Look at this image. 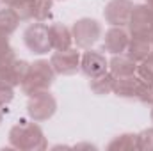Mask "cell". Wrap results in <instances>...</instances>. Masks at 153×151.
Returning <instances> with one entry per match:
<instances>
[{"label":"cell","instance_id":"1","mask_svg":"<svg viewBox=\"0 0 153 151\" xmlns=\"http://www.w3.org/2000/svg\"><path fill=\"white\" fill-rule=\"evenodd\" d=\"M9 144L11 148L20 151H41L48 148L46 137L38 121L20 119L9 130Z\"/></svg>","mask_w":153,"mask_h":151},{"label":"cell","instance_id":"2","mask_svg":"<svg viewBox=\"0 0 153 151\" xmlns=\"http://www.w3.org/2000/svg\"><path fill=\"white\" fill-rule=\"evenodd\" d=\"M53 82H55V71H53L50 61L38 59V61L30 62L29 73H27L23 84L20 87H22L23 94L32 96L36 93H41V91H48Z\"/></svg>","mask_w":153,"mask_h":151},{"label":"cell","instance_id":"3","mask_svg":"<svg viewBox=\"0 0 153 151\" xmlns=\"http://www.w3.org/2000/svg\"><path fill=\"white\" fill-rule=\"evenodd\" d=\"M57 112V100L55 96L48 91H41L36 93L32 96H29V101H27V114L32 121H48L50 117H53V114Z\"/></svg>","mask_w":153,"mask_h":151},{"label":"cell","instance_id":"4","mask_svg":"<svg viewBox=\"0 0 153 151\" xmlns=\"http://www.w3.org/2000/svg\"><path fill=\"white\" fill-rule=\"evenodd\" d=\"M71 34H73V43L76 44V48L85 50V48H91L102 38V25L94 18H80L73 23Z\"/></svg>","mask_w":153,"mask_h":151},{"label":"cell","instance_id":"5","mask_svg":"<svg viewBox=\"0 0 153 151\" xmlns=\"http://www.w3.org/2000/svg\"><path fill=\"white\" fill-rule=\"evenodd\" d=\"M23 43L34 55H45L52 50L50 36H48V25L43 21H34L23 30Z\"/></svg>","mask_w":153,"mask_h":151},{"label":"cell","instance_id":"6","mask_svg":"<svg viewBox=\"0 0 153 151\" xmlns=\"http://www.w3.org/2000/svg\"><path fill=\"white\" fill-rule=\"evenodd\" d=\"M126 27L130 36L153 39V9H150L146 4H135Z\"/></svg>","mask_w":153,"mask_h":151},{"label":"cell","instance_id":"7","mask_svg":"<svg viewBox=\"0 0 153 151\" xmlns=\"http://www.w3.org/2000/svg\"><path fill=\"white\" fill-rule=\"evenodd\" d=\"M80 57H82V53L76 48L55 50L50 57V64H52L55 75L70 76L80 71Z\"/></svg>","mask_w":153,"mask_h":151},{"label":"cell","instance_id":"8","mask_svg":"<svg viewBox=\"0 0 153 151\" xmlns=\"http://www.w3.org/2000/svg\"><path fill=\"white\" fill-rule=\"evenodd\" d=\"M134 5L132 0H109L103 9V18L111 27H126Z\"/></svg>","mask_w":153,"mask_h":151},{"label":"cell","instance_id":"9","mask_svg":"<svg viewBox=\"0 0 153 151\" xmlns=\"http://www.w3.org/2000/svg\"><path fill=\"white\" fill-rule=\"evenodd\" d=\"M80 71L87 76V78L102 75V73L109 71V61L102 53V50L85 48V52L80 57Z\"/></svg>","mask_w":153,"mask_h":151},{"label":"cell","instance_id":"10","mask_svg":"<svg viewBox=\"0 0 153 151\" xmlns=\"http://www.w3.org/2000/svg\"><path fill=\"white\" fill-rule=\"evenodd\" d=\"M29 68H30V62L14 57L13 61H9L5 64H0V80L7 82L13 87H18V85L23 84L25 76L29 73Z\"/></svg>","mask_w":153,"mask_h":151},{"label":"cell","instance_id":"11","mask_svg":"<svg viewBox=\"0 0 153 151\" xmlns=\"http://www.w3.org/2000/svg\"><path fill=\"white\" fill-rule=\"evenodd\" d=\"M128 41H130V32L125 27H111L103 36L102 52H109L112 55L125 53L126 46H128Z\"/></svg>","mask_w":153,"mask_h":151},{"label":"cell","instance_id":"12","mask_svg":"<svg viewBox=\"0 0 153 151\" xmlns=\"http://www.w3.org/2000/svg\"><path fill=\"white\" fill-rule=\"evenodd\" d=\"M141 84H143V78L137 73L126 76H116L112 94L119 96V98H125V100H137Z\"/></svg>","mask_w":153,"mask_h":151},{"label":"cell","instance_id":"13","mask_svg":"<svg viewBox=\"0 0 153 151\" xmlns=\"http://www.w3.org/2000/svg\"><path fill=\"white\" fill-rule=\"evenodd\" d=\"M48 36H50V44L52 50H68L73 44V34L71 29L66 27L64 23H52L48 25Z\"/></svg>","mask_w":153,"mask_h":151},{"label":"cell","instance_id":"14","mask_svg":"<svg viewBox=\"0 0 153 151\" xmlns=\"http://www.w3.org/2000/svg\"><path fill=\"white\" fill-rule=\"evenodd\" d=\"M130 59H134L135 62H141L143 59L150 57L153 53V39L152 38H141V36H130L126 52H125Z\"/></svg>","mask_w":153,"mask_h":151},{"label":"cell","instance_id":"15","mask_svg":"<svg viewBox=\"0 0 153 151\" xmlns=\"http://www.w3.org/2000/svg\"><path fill=\"white\" fill-rule=\"evenodd\" d=\"M109 71L114 76H126V75H135L137 73V62L130 59L126 53H117L112 55L109 61Z\"/></svg>","mask_w":153,"mask_h":151},{"label":"cell","instance_id":"16","mask_svg":"<svg viewBox=\"0 0 153 151\" xmlns=\"http://www.w3.org/2000/svg\"><path fill=\"white\" fill-rule=\"evenodd\" d=\"M114 80H116V76L111 71H105L102 75H96V76H93V78H89V89L96 96L112 94V91H114Z\"/></svg>","mask_w":153,"mask_h":151},{"label":"cell","instance_id":"17","mask_svg":"<svg viewBox=\"0 0 153 151\" xmlns=\"http://www.w3.org/2000/svg\"><path fill=\"white\" fill-rule=\"evenodd\" d=\"M18 25H20V18L16 16V13L9 5H5L4 9H0V34L11 36V34L16 32Z\"/></svg>","mask_w":153,"mask_h":151},{"label":"cell","instance_id":"18","mask_svg":"<svg viewBox=\"0 0 153 151\" xmlns=\"http://www.w3.org/2000/svg\"><path fill=\"white\" fill-rule=\"evenodd\" d=\"M107 150L109 151H132L137 150V133H121L114 137L109 144H107Z\"/></svg>","mask_w":153,"mask_h":151},{"label":"cell","instance_id":"19","mask_svg":"<svg viewBox=\"0 0 153 151\" xmlns=\"http://www.w3.org/2000/svg\"><path fill=\"white\" fill-rule=\"evenodd\" d=\"M34 4H36V0H16L9 7L16 13L20 21H30V20H34Z\"/></svg>","mask_w":153,"mask_h":151},{"label":"cell","instance_id":"20","mask_svg":"<svg viewBox=\"0 0 153 151\" xmlns=\"http://www.w3.org/2000/svg\"><path fill=\"white\" fill-rule=\"evenodd\" d=\"M53 0H36L34 4V21H46L52 16Z\"/></svg>","mask_w":153,"mask_h":151},{"label":"cell","instance_id":"21","mask_svg":"<svg viewBox=\"0 0 153 151\" xmlns=\"http://www.w3.org/2000/svg\"><path fill=\"white\" fill-rule=\"evenodd\" d=\"M137 150L153 151V128H144L137 133Z\"/></svg>","mask_w":153,"mask_h":151},{"label":"cell","instance_id":"22","mask_svg":"<svg viewBox=\"0 0 153 151\" xmlns=\"http://www.w3.org/2000/svg\"><path fill=\"white\" fill-rule=\"evenodd\" d=\"M14 57H16L14 55V48L9 43V36L0 34V64H5V62L13 61Z\"/></svg>","mask_w":153,"mask_h":151},{"label":"cell","instance_id":"23","mask_svg":"<svg viewBox=\"0 0 153 151\" xmlns=\"http://www.w3.org/2000/svg\"><path fill=\"white\" fill-rule=\"evenodd\" d=\"M137 75L146 82H153V53L137 62Z\"/></svg>","mask_w":153,"mask_h":151},{"label":"cell","instance_id":"24","mask_svg":"<svg viewBox=\"0 0 153 151\" xmlns=\"http://www.w3.org/2000/svg\"><path fill=\"white\" fill-rule=\"evenodd\" d=\"M137 101H141L143 105H153V82H146L143 80L139 94H137Z\"/></svg>","mask_w":153,"mask_h":151},{"label":"cell","instance_id":"25","mask_svg":"<svg viewBox=\"0 0 153 151\" xmlns=\"http://www.w3.org/2000/svg\"><path fill=\"white\" fill-rule=\"evenodd\" d=\"M14 98V87L9 85L7 82H2L0 80V105L7 107Z\"/></svg>","mask_w":153,"mask_h":151},{"label":"cell","instance_id":"26","mask_svg":"<svg viewBox=\"0 0 153 151\" xmlns=\"http://www.w3.org/2000/svg\"><path fill=\"white\" fill-rule=\"evenodd\" d=\"M75 148H76V150H78V148H91V150H96L93 144H76Z\"/></svg>","mask_w":153,"mask_h":151},{"label":"cell","instance_id":"27","mask_svg":"<svg viewBox=\"0 0 153 151\" xmlns=\"http://www.w3.org/2000/svg\"><path fill=\"white\" fill-rule=\"evenodd\" d=\"M4 112H7V109H4V105H0V123L4 121Z\"/></svg>","mask_w":153,"mask_h":151},{"label":"cell","instance_id":"28","mask_svg":"<svg viewBox=\"0 0 153 151\" xmlns=\"http://www.w3.org/2000/svg\"><path fill=\"white\" fill-rule=\"evenodd\" d=\"M144 4H146L150 9H153V0H144Z\"/></svg>","mask_w":153,"mask_h":151},{"label":"cell","instance_id":"29","mask_svg":"<svg viewBox=\"0 0 153 151\" xmlns=\"http://www.w3.org/2000/svg\"><path fill=\"white\" fill-rule=\"evenodd\" d=\"M0 2H2V4H5V5H11V4H13V2H16V0H0Z\"/></svg>","mask_w":153,"mask_h":151},{"label":"cell","instance_id":"30","mask_svg":"<svg viewBox=\"0 0 153 151\" xmlns=\"http://www.w3.org/2000/svg\"><path fill=\"white\" fill-rule=\"evenodd\" d=\"M150 117H152V123H153V105H152V112H150Z\"/></svg>","mask_w":153,"mask_h":151}]
</instances>
